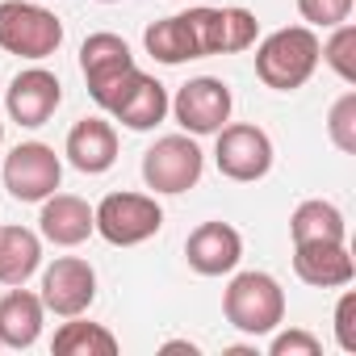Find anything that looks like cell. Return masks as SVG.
Here are the masks:
<instances>
[{
	"label": "cell",
	"instance_id": "6da1fadb",
	"mask_svg": "<svg viewBox=\"0 0 356 356\" xmlns=\"http://www.w3.org/2000/svg\"><path fill=\"white\" fill-rule=\"evenodd\" d=\"M318 67V34L310 26H285L273 30L260 47H256V76L277 88V92H293L302 88Z\"/></svg>",
	"mask_w": 356,
	"mask_h": 356
},
{
	"label": "cell",
	"instance_id": "7a4b0ae2",
	"mask_svg": "<svg viewBox=\"0 0 356 356\" xmlns=\"http://www.w3.org/2000/svg\"><path fill=\"white\" fill-rule=\"evenodd\" d=\"M80 72H84V80H88V97H92L105 113H113V105H118V101L130 92V84L143 76V72L134 67V55H130L126 38H118V34H109V30L84 38V47H80Z\"/></svg>",
	"mask_w": 356,
	"mask_h": 356
},
{
	"label": "cell",
	"instance_id": "3957f363",
	"mask_svg": "<svg viewBox=\"0 0 356 356\" xmlns=\"http://www.w3.org/2000/svg\"><path fill=\"white\" fill-rule=\"evenodd\" d=\"M222 314L243 335H268L285 318V289L268 273H239L222 293Z\"/></svg>",
	"mask_w": 356,
	"mask_h": 356
},
{
	"label": "cell",
	"instance_id": "277c9868",
	"mask_svg": "<svg viewBox=\"0 0 356 356\" xmlns=\"http://www.w3.org/2000/svg\"><path fill=\"white\" fill-rule=\"evenodd\" d=\"M63 47V22L30 0H0V51L17 59H51Z\"/></svg>",
	"mask_w": 356,
	"mask_h": 356
},
{
	"label": "cell",
	"instance_id": "5b68a950",
	"mask_svg": "<svg viewBox=\"0 0 356 356\" xmlns=\"http://www.w3.org/2000/svg\"><path fill=\"white\" fill-rule=\"evenodd\" d=\"M206 172V155L193 134H163L143 155V181L155 193H189Z\"/></svg>",
	"mask_w": 356,
	"mask_h": 356
},
{
	"label": "cell",
	"instance_id": "8992f818",
	"mask_svg": "<svg viewBox=\"0 0 356 356\" xmlns=\"http://www.w3.org/2000/svg\"><path fill=\"white\" fill-rule=\"evenodd\" d=\"M92 222L105 243L134 248V243H147L151 235H159L163 210L147 193H109V197H101V206H92Z\"/></svg>",
	"mask_w": 356,
	"mask_h": 356
},
{
	"label": "cell",
	"instance_id": "52a82bcc",
	"mask_svg": "<svg viewBox=\"0 0 356 356\" xmlns=\"http://www.w3.org/2000/svg\"><path fill=\"white\" fill-rule=\"evenodd\" d=\"M0 181H5V189L17 202H47L63 181V163H59L55 147H47V143H17L5 155Z\"/></svg>",
	"mask_w": 356,
	"mask_h": 356
},
{
	"label": "cell",
	"instance_id": "ba28073f",
	"mask_svg": "<svg viewBox=\"0 0 356 356\" xmlns=\"http://www.w3.org/2000/svg\"><path fill=\"white\" fill-rule=\"evenodd\" d=\"M214 163L227 181H260L273 168V138L260 130V126H248V122H235V126H222L218 130V147H214Z\"/></svg>",
	"mask_w": 356,
	"mask_h": 356
},
{
	"label": "cell",
	"instance_id": "9c48e42d",
	"mask_svg": "<svg viewBox=\"0 0 356 356\" xmlns=\"http://www.w3.org/2000/svg\"><path fill=\"white\" fill-rule=\"evenodd\" d=\"M231 105H235L231 88L214 76H197V80L181 84V92L168 101V109L176 113L185 134H218L231 122Z\"/></svg>",
	"mask_w": 356,
	"mask_h": 356
},
{
	"label": "cell",
	"instance_id": "30bf717a",
	"mask_svg": "<svg viewBox=\"0 0 356 356\" xmlns=\"http://www.w3.org/2000/svg\"><path fill=\"white\" fill-rule=\"evenodd\" d=\"M185 17H189V30H193L202 59L248 51V47H256V34H260V22L248 9H189Z\"/></svg>",
	"mask_w": 356,
	"mask_h": 356
},
{
	"label": "cell",
	"instance_id": "8fae6325",
	"mask_svg": "<svg viewBox=\"0 0 356 356\" xmlns=\"http://www.w3.org/2000/svg\"><path fill=\"white\" fill-rule=\"evenodd\" d=\"M42 306L55 310L59 318H76L92 306L97 298V273L88 260L80 256H59L47 273H42Z\"/></svg>",
	"mask_w": 356,
	"mask_h": 356
},
{
	"label": "cell",
	"instance_id": "7c38bea8",
	"mask_svg": "<svg viewBox=\"0 0 356 356\" xmlns=\"http://www.w3.org/2000/svg\"><path fill=\"white\" fill-rule=\"evenodd\" d=\"M59 101H63V84H59V76L47 72V67L17 72L13 84H9V92H5V109H9V118H13L17 126H30V130L47 126V122L55 118Z\"/></svg>",
	"mask_w": 356,
	"mask_h": 356
},
{
	"label": "cell",
	"instance_id": "4fadbf2b",
	"mask_svg": "<svg viewBox=\"0 0 356 356\" xmlns=\"http://www.w3.org/2000/svg\"><path fill=\"white\" fill-rule=\"evenodd\" d=\"M243 256V239L231 222H202L189 239H185V260L193 273L202 277H222V273H235Z\"/></svg>",
	"mask_w": 356,
	"mask_h": 356
},
{
	"label": "cell",
	"instance_id": "5bb4252c",
	"mask_svg": "<svg viewBox=\"0 0 356 356\" xmlns=\"http://www.w3.org/2000/svg\"><path fill=\"white\" fill-rule=\"evenodd\" d=\"M63 155L72 159L76 172L84 176H101L118 163V130L105 118H84L67 130V147Z\"/></svg>",
	"mask_w": 356,
	"mask_h": 356
},
{
	"label": "cell",
	"instance_id": "9a60e30c",
	"mask_svg": "<svg viewBox=\"0 0 356 356\" xmlns=\"http://www.w3.org/2000/svg\"><path fill=\"white\" fill-rule=\"evenodd\" d=\"M293 273L314 289H339L352 285L356 264L348 243H293Z\"/></svg>",
	"mask_w": 356,
	"mask_h": 356
},
{
	"label": "cell",
	"instance_id": "2e32d148",
	"mask_svg": "<svg viewBox=\"0 0 356 356\" xmlns=\"http://www.w3.org/2000/svg\"><path fill=\"white\" fill-rule=\"evenodd\" d=\"M38 231H42V239H51L55 248H76V243H84V239L97 231L92 206H88L84 197H76V193H51V197L42 202Z\"/></svg>",
	"mask_w": 356,
	"mask_h": 356
},
{
	"label": "cell",
	"instance_id": "e0dca14e",
	"mask_svg": "<svg viewBox=\"0 0 356 356\" xmlns=\"http://www.w3.org/2000/svg\"><path fill=\"white\" fill-rule=\"evenodd\" d=\"M42 318H47L42 298L13 285L0 298V348H30L42 335Z\"/></svg>",
	"mask_w": 356,
	"mask_h": 356
},
{
	"label": "cell",
	"instance_id": "ac0fdd59",
	"mask_svg": "<svg viewBox=\"0 0 356 356\" xmlns=\"http://www.w3.org/2000/svg\"><path fill=\"white\" fill-rule=\"evenodd\" d=\"M168 88L155 80V76H138L134 84H130V92L113 105V118L126 126V130H155L163 118H168Z\"/></svg>",
	"mask_w": 356,
	"mask_h": 356
},
{
	"label": "cell",
	"instance_id": "d6986e66",
	"mask_svg": "<svg viewBox=\"0 0 356 356\" xmlns=\"http://www.w3.org/2000/svg\"><path fill=\"white\" fill-rule=\"evenodd\" d=\"M42 264V239L30 227H0V285H26Z\"/></svg>",
	"mask_w": 356,
	"mask_h": 356
},
{
	"label": "cell",
	"instance_id": "ffe728a7",
	"mask_svg": "<svg viewBox=\"0 0 356 356\" xmlns=\"http://www.w3.org/2000/svg\"><path fill=\"white\" fill-rule=\"evenodd\" d=\"M289 235H293V243H343L348 239V222H343L339 206H331L323 197H310V202H302L293 210Z\"/></svg>",
	"mask_w": 356,
	"mask_h": 356
},
{
	"label": "cell",
	"instance_id": "44dd1931",
	"mask_svg": "<svg viewBox=\"0 0 356 356\" xmlns=\"http://www.w3.org/2000/svg\"><path fill=\"white\" fill-rule=\"evenodd\" d=\"M143 47L151 59L176 67V63H189V59H202L197 55V42H193V30H189V17L185 13H176V17H163L155 26H147L143 34Z\"/></svg>",
	"mask_w": 356,
	"mask_h": 356
},
{
	"label": "cell",
	"instance_id": "7402d4cb",
	"mask_svg": "<svg viewBox=\"0 0 356 356\" xmlns=\"http://www.w3.org/2000/svg\"><path fill=\"white\" fill-rule=\"evenodd\" d=\"M59 356H113L118 352V335L101 323H80V314L72 323H63L55 331V343H51Z\"/></svg>",
	"mask_w": 356,
	"mask_h": 356
},
{
	"label": "cell",
	"instance_id": "603a6c76",
	"mask_svg": "<svg viewBox=\"0 0 356 356\" xmlns=\"http://www.w3.org/2000/svg\"><path fill=\"white\" fill-rule=\"evenodd\" d=\"M318 59H327V67L343 84H356V26H348V22L331 26V38L318 42Z\"/></svg>",
	"mask_w": 356,
	"mask_h": 356
},
{
	"label": "cell",
	"instance_id": "cb8c5ba5",
	"mask_svg": "<svg viewBox=\"0 0 356 356\" xmlns=\"http://www.w3.org/2000/svg\"><path fill=\"white\" fill-rule=\"evenodd\" d=\"M327 134L343 155H356V92H343L327 113Z\"/></svg>",
	"mask_w": 356,
	"mask_h": 356
},
{
	"label": "cell",
	"instance_id": "d4e9b609",
	"mask_svg": "<svg viewBox=\"0 0 356 356\" xmlns=\"http://www.w3.org/2000/svg\"><path fill=\"white\" fill-rule=\"evenodd\" d=\"M298 13L310 30H331L352 17V0H298Z\"/></svg>",
	"mask_w": 356,
	"mask_h": 356
},
{
	"label": "cell",
	"instance_id": "484cf974",
	"mask_svg": "<svg viewBox=\"0 0 356 356\" xmlns=\"http://www.w3.org/2000/svg\"><path fill=\"white\" fill-rule=\"evenodd\" d=\"M268 352H273V356H318L323 343H318L310 331H298V327H293V331H281Z\"/></svg>",
	"mask_w": 356,
	"mask_h": 356
},
{
	"label": "cell",
	"instance_id": "4316f807",
	"mask_svg": "<svg viewBox=\"0 0 356 356\" xmlns=\"http://www.w3.org/2000/svg\"><path fill=\"white\" fill-rule=\"evenodd\" d=\"M335 339L343 352H356V293H343L335 306Z\"/></svg>",
	"mask_w": 356,
	"mask_h": 356
},
{
	"label": "cell",
	"instance_id": "83f0119b",
	"mask_svg": "<svg viewBox=\"0 0 356 356\" xmlns=\"http://www.w3.org/2000/svg\"><path fill=\"white\" fill-rule=\"evenodd\" d=\"M163 352H197V343H189V339H172V343H163Z\"/></svg>",
	"mask_w": 356,
	"mask_h": 356
},
{
	"label": "cell",
	"instance_id": "f1b7e54d",
	"mask_svg": "<svg viewBox=\"0 0 356 356\" xmlns=\"http://www.w3.org/2000/svg\"><path fill=\"white\" fill-rule=\"evenodd\" d=\"M0 143H5V122H0Z\"/></svg>",
	"mask_w": 356,
	"mask_h": 356
},
{
	"label": "cell",
	"instance_id": "f546056e",
	"mask_svg": "<svg viewBox=\"0 0 356 356\" xmlns=\"http://www.w3.org/2000/svg\"><path fill=\"white\" fill-rule=\"evenodd\" d=\"M101 5H113V0H101Z\"/></svg>",
	"mask_w": 356,
	"mask_h": 356
}]
</instances>
